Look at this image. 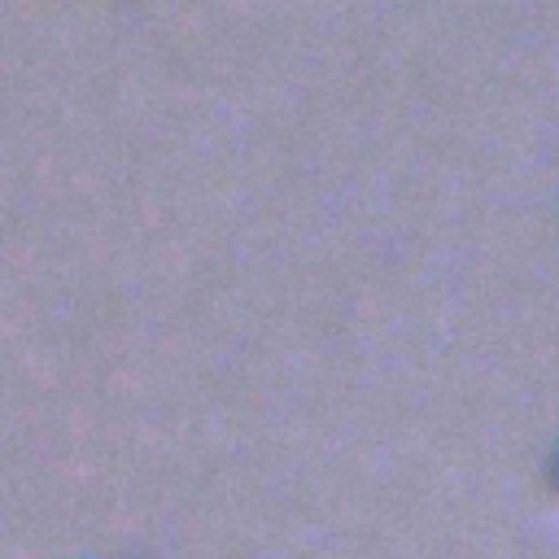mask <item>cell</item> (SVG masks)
<instances>
[]
</instances>
